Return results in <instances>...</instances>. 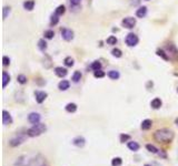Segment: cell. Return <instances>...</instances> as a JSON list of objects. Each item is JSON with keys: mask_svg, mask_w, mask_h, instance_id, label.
I'll return each mask as SVG.
<instances>
[{"mask_svg": "<svg viewBox=\"0 0 178 166\" xmlns=\"http://www.w3.org/2000/svg\"><path fill=\"white\" fill-rule=\"evenodd\" d=\"M175 137V134L172 129H157L154 133V140L158 143H164V144H169L172 143Z\"/></svg>", "mask_w": 178, "mask_h": 166, "instance_id": "obj_1", "label": "cell"}, {"mask_svg": "<svg viewBox=\"0 0 178 166\" xmlns=\"http://www.w3.org/2000/svg\"><path fill=\"white\" fill-rule=\"evenodd\" d=\"M46 131H47V126L44 123H37L33 124L32 127H30L27 131V135L29 137H36V136L41 135Z\"/></svg>", "mask_w": 178, "mask_h": 166, "instance_id": "obj_2", "label": "cell"}, {"mask_svg": "<svg viewBox=\"0 0 178 166\" xmlns=\"http://www.w3.org/2000/svg\"><path fill=\"white\" fill-rule=\"evenodd\" d=\"M139 42V39L138 37L135 34V33H129L126 37V44L128 47H135L137 45V43Z\"/></svg>", "mask_w": 178, "mask_h": 166, "instance_id": "obj_3", "label": "cell"}, {"mask_svg": "<svg viewBox=\"0 0 178 166\" xmlns=\"http://www.w3.org/2000/svg\"><path fill=\"white\" fill-rule=\"evenodd\" d=\"M25 140H26V137L24 135L16 136V137H13V138H11V140L9 141V145H10L11 147H17V146L21 145V144L25 142Z\"/></svg>", "mask_w": 178, "mask_h": 166, "instance_id": "obj_4", "label": "cell"}, {"mask_svg": "<svg viewBox=\"0 0 178 166\" xmlns=\"http://www.w3.org/2000/svg\"><path fill=\"white\" fill-rule=\"evenodd\" d=\"M121 23L126 29H133L134 27L136 25V19L133 18V17H127V18L122 19Z\"/></svg>", "mask_w": 178, "mask_h": 166, "instance_id": "obj_5", "label": "cell"}, {"mask_svg": "<svg viewBox=\"0 0 178 166\" xmlns=\"http://www.w3.org/2000/svg\"><path fill=\"white\" fill-rule=\"evenodd\" d=\"M13 116L10 115V113L6 110L2 111V124L3 125H10V124H13Z\"/></svg>", "mask_w": 178, "mask_h": 166, "instance_id": "obj_6", "label": "cell"}, {"mask_svg": "<svg viewBox=\"0 0 178 166\" xmlns=\"http://www.w3.org/2000/svg\"><path fill=\"white\" fill-rule=\"evenodd\" d=\"M40 120H41V116H40V114L37 113V112H32V113H30L28 115V121L31 124L40 123Z\"/></svg>", "mask_w": 178, "mask_h": 166, "instance_id": "obj_7", "label": "cell"}, {"mask_svg": "<svg viewBox=\"0 0 178 166\" xmlns=\"http://www.w3.org/2000/svg\"><path fill=\"white\" fill-rule=\"evenodd\" d=\"M61 37L64 38L66 41H70L74 39V31L64 28V29H61Z\"/></svg>", "mask_w": 178, "mask_h": 166, "instance_id": "obj_8", "label": "cell"}, {"mask_svg": "<svg viewBox=\"0 0 178 166\" xmlns=\"http://www.w3.org/2000/svg\"><path fill=\"white\" fill-rule=\"evenodd\" d=\"M35 96H36L37 103L41 104L44 100L47 98L48 94H47V92H44V91H36V92H35Z\"/></svg>", "mask_w": 178, "mask_h": 166, "instance_id": "obj_9", "label": "cell"}, {"mask_svg": "<svg viewBox=\"0 0 178 166\" xmlns=\"http://www.w3.org/2000/svg\"><path fill=\"white\" fill-rule=\"evenodd\" d=\"M75 146L77 147H83L85 146V144H86V140H85V137L83 136H76L72 142H71Z\"/></svg>", "mask_w": 178, "mask_h": 166, "instance_id": "obj_10", "label": "cell"}, {"mask_svg": "<svg viewBox=\"0 0 178 166\" xmlns=\"http://www.w3.org/2000/svg\"><path fill=\"white\" fill-rule=\"evenodd\" d=\"M55 74L59 76V78H65L67 73H68V71H67V69L63 68V67H57V68H55Z\"/></svg>", "mask_w": 178, "mask_h": 166, "instance_id": "obj_11", "label": "cell"}, {"mask_svg": "<svg viewBox=\"0 0 178 166\" xmlns=\"http://www.w3.org/2000/svg\"><path fill=\"white\" fill-rule=\"evenodd\" d=\"M161 105H163V101L160 100L159 98H155L150 102V106L153 107V109H155V110H158V109H160L161 107Z\"/></svg>", "mask_w": 178, "mask_h": 166, "instance_id": "obj_12", "label": "cell"}, {"mask_svg": "<svg viewBox=\"0 0 178 166\" xmlns=\"http://www.w3.org/2000/svg\"><path fill=\"white\" fill-rule=\"evenodd\" d=\"M152 125H153V121L149 120V118H147V120H144V121L141 122L140 127H141L143 131H148V129L152 127Z\"/></svg>", "mask_w": 178, "mask_h": 166, "instance_id": "obj_13", "label": "cell"}, {"mask_svg": "<svg viewBox=\"0 0 178 166\" xmlns=\"http://www.w3.org/2000/svg\"><path fill=\"white\" fill-rule=\"evenodd\" d=\"M127 146H128V148H129L130 151H133V152H137V151H139V148H140V145L135 141H129L127 144Z\"/></svg>", "mask_w": 178, "mask_h": 166, "instance_id": "obj_14", "label": "cell"}, {"mask_svg": "<svg viewBox=\"0 0 178 166\" xmlns=\"http://www.w3.org/2000/svg\"><path fill=\"white\" fill-rule=\"evenodd\" d=\"M70 86V83L69 81L67 80H61L59 82V84H58V89L60 90V91H66V90H68Z\"/></svg>", "mask_w": 178, "mask_h": 166, "instance_id": "obj_15", "label": "cell"}, {"mask_svg": "<svg viewBox=\"0 0 178 166\" xmlns=\"http://www.w3.org/2000/svg\"><path fill=\"white\" fill-rule=\"evenodd\" d=\"M146 14H147V7L145 6L140 7L139 9L136 11V16L138 18H144V17H146Z\"/></svg>", "mask_w": 178, "mask_h": 166, "instance_id": "obj_16", "label": "cell"}, {"mask_svg": "<svg viewBox=\"0 0 178 166\" xmlns=\"http://www.w3.org/2000/svg\"><path fill=\"white\" fill-rule=\"evenodd\" d=\"M33 7H35V1L33 0H26L24 2V8L28 11H31L33 9Z\"/></svg>", "mask_w": 178, "mask_h": 166, "instance_id": "obj_17", "label": "cell"}, {"mask_svg": "<svg viewBox=\"0 0 178 166\" xmlns=\"http://www.w3.org/2000/svg\"><path fill=\"white\" fill-rule=\"evenodd\" d=\"M9 82H10V75L7 73L6 71H3L2 72V87L5 89Z\"/></svg>", "mask_w": 178, "mask_h": 166, "instance_id": "obj_18", "label": "cell"}, {"mask_svg": "<svg viewBox=\"0 0 178 166\" xmlns=\"http://www.w3.org/2000/svg\"><path fill=\"white\" fill-rule=\"evenodd\" d=\"M77 107H78V106H77L76 103H68V104L66 105L65 109H66L67 112H69V113H75L77 111Z\"/></svg>", "mask_w": 178, "mask_h": 166, "instance_id": "obj_19", "label": "cell"}, {"mask_svg": "<svg viewBox=\"0 0 178 166\" xmlns=\"http://www.w3.org/2000/svg\"><path fill=\"white\" fill-rule=\"evenodd\" d=\"M108 76L111 80H118L119 76H120V74H119L118 71H116V70H111V71L108 72Z\"/></svg>", "mask_w": 178, "mask_h": 166, "instance_id": "obj_20", "label": "cell"}, {"mask_svg": "<svg viewBox=\"0 0 178 166\" xmlns=\"http://www.w3.org/2000/svg\"><path fill=\"white\" fill-rule=\"evenodd\" d=\"M81 72L80 71H76L75 73L72 74V78H71V80H72V82H75V83H78L79 81L81 80Z\"/></svg>", "mask_w": 178, "mask_h": 166, "instance_id": "obj_21", "label": "cell"}, {"mask_svg": "<svg viewBox=\"0 0 178 166\" xmlns=\"http://www.w3.org/2000/svg\"><path fill=\"white\" fill-rule=\"evenodd\" d=\"M146 148H147V151H149L150 153H153V154H158L159 152V149L155 145H153V144H147L146 145Z\"/></svg>", "mask_w": 178, "mask_h": 166, "instance_id": "obj_22", "label": "cell"}, {"mask_svg": "<svg viewBox=\"0 0 178 166\" xmlns=\"http://www.w3.org/2000/svg\"><path fill=\"white\" fill-rule=\"evenodd\" d=\"M122 165V158L121 157H114L111 160V166H121Z\"/></svg>", "mask_w": 178, "mask_h": 166, "instance_id": "obj_23", "label": "cell"}, {"mask_svg": "<svg viewBox=\"0 0 178 166\" xmlns=\"http://www.w3.org/2000/svg\"><path fill=\"white\" fill-rule=\"evenodd\" d=\"M59 22V16L57 13H54L50 18V25H56Z\"/></svg>", "mask_w": 178, "mask_h": 166, "instance_id": "obj_24", "label": "cell"}, {"mask_svg": "<svg viewBox=\"0 0 178 166\" xmlns=\"http://www.w3.org/2000/svg\"><path fill=\"white\" fill-rule=\"evenodd\" d=\"M65 11H66V7L64 5H60V6L57 7V9H56V11L55 13H57L58 16H61V14H64Z\"/></svg>", "mask_w": 178, "mask_h": 166, "instance_id": "obj_25", "label": "cell"}, {"mask_svg": "<svg viewBox=\"0 0 178 166\" xmlns=\"http://www.w3.org/2000/svg\"><path fill=\"white\" fill-rule=\"evenodd\" d=\"M38 48L41 50V51H44V50L47 49V42L44 41V39H40L38 41Z\"/></svg>", "mask_w": 178, "mask_h": 166, "instance_id": "obj_26", "label": "cell"}, {"mask_svg": "<svg viewBox=\"0 0 178 166\" xmlns=\"http://www.w3.org/2000/svg\"><path fill=\"white\" fill-rule=\"evenodd\" d=\"M91 69H92L94 71H98V70H102V63H100L99 61L92 62V64H91Z\"/></svg>", "mask_w": 178, "mask_h": 166, "instance_id": "obj_27", "label": "cell"}, {"mask_svg": "<svg viewBox=\"0 0 178 166\" xmlns=\"http://www.w3.org/2000/svg\"><path fill=\"white\" fill-rule=\"evenodd\" d=\"M17 80H18V82H19L20 84H26L27 83V76L24 75V74H19L17 76Z\"/></svg>", "mask_w": 178, "mask_h": 166, "instance_id": "obj_28", "label": "cell"}, {"mask_svg": "<svg viewBox=\"0 0 178 166\" xmlns=\"http://www.w3.org/2000/svg\"><path fill=\"white\" fill-rule=\"evenodd\" d=\"M157 55H159V56H161L164 60H169V56L166 54V52L164 51V50H157Z\"/></svg>", "mask_w": 178, "mask_h": 166, "instance_id": "obj_29", "label": "cell"}, {"mask_svg": "<svg viewBox=\"0 0 178 166\" xmlns=\"http://www.w3.org/2000/svg\"><path fill=\"white\" fill-rule=\"evenodd\" d=\"M111 54L114 55L115 58H120L121 55H122V52H121L120 49H113V51H111Z\"/></svg>", "mask_w": 178, "mask_h": 166, "instance_id": "obj_30", "label": "cell"}, {"mask_svg": "<svg viewBox=\"0 0 178 166\" xmlns=\"http://www.w3.org/2000/svg\"><path fill=\"white\" fill-rule=\"evenodd\" d=\"M64 62H65V64H66L67 67H72V65H74V63H75V62H74V59H72V58H70V56H67V58L65 59Z\"/></svg>", "mask_w": 178, "mask_h": 166, "instance_id": "obj_31", "label": "cell"}, {"mask_svg": "<svg viewBox=\"0 0 178 166\" xmlns=\"http://www.w3.org/2000/svg\"><path fill=\"white\" fill-rule=\"evenodd\" d=\"M94 75H95V78L102 79V78H104L106 75V73L104 71H102V70H98V71H94Z\"/></svg>", "mask_w": 178, "mask_h": 166, "instance_id": "obj_32", "label": "cell"}, {"mask_svg": "<svg viewBox=\"0 0 178 166\" xmlns=\"http://www.w3.org/2000/svg\"><path fill=\"white\" fill-rule=\"evenodd\" d=\"M117 41H118V40H117V38L115 37V36H110V37L107 39V43H108V44H110V45H114V44H116V43H117Z\"/></svg>", "mask_w": 178, "mask_h": 166, "instance_id": "obj_33", "label": "cell"}, {"mask_svg": "<svg viewBox=\"0 0 178 166\" xmlns=\"http://www.w3.org/2000/svg\"><path fill=\"white\" fill-rule=\"evenodd\" d=\"M130 135H128V134H120V137H119V140H120L121 143H125V142H128L130 141Z\"/></svg>", "mask_w": 178, "mask_h": 166, "instance_id": "obj_34", "label": "cell"}, {"mask_svg": "<svg viewBox=\"0 0 178 166\" xmlns=\"http://www.w3.org/2000/svg\"><path fill=\"white\" fill-rule=\"evenodd\" d=\"M55 36V32L52 30H46L44 31V38L46 39H52Z\"/></svg>", "mask_w": 178, "mask_h": 166, "instance_id": "obj_35", "label": "cell"}, {"mask_svg": "<svg viewBox=\"0 0 178 166\" xmlns=\"http://www.w3.org/2000/svg\"><path fill=\"white\" fill-rule=\"evenodd\" d=\"M9 13H10V8H9V7H5V8H3V14H2L3 19H6Z\"/></svg>", "mask_w": 178, "mask_h": 166, "instance_id": "obj_36", "label": "cell"}, {"mask_svg": "<svg viewBox=\"0 0 178 166\" xmlns=\"http://www.w3.org/2000/svg\"><path fill=\"white\" fill-rule=\"evenodd\" d=\"M2 63H3V65H5V67L9 65V64H10V59H9L8 56H6V55H5V56L2 58Z\"/></svg>", "mask_w": 178, "mask_h": 166, "instance_id": "obj_37", "label": "cell"}, {"mask_svg": "<svg viewBox=\"0 0 178 166\" xmlns=\"http://www.w3.org/2000/svg\"><path fill=\"white\" fill-rule=\"evenodd\" d=\"M81 0H70V5L71 6H78L80 3Z\"/></svg>", "mask_w": 178, "mask_h": 166, "instance_id": "obj_38", "label": "cell"}, {"mask_svg": "<svg viewBox=\"0 0 178 166\" xmlns=\"http://www.w3.org/2000/svg\"><path fill=\"white\" fill-rule=\"evenodd\" d=\"M158 155H159V156H161V157H164V158H166V154L164 153V152H161V151H160V152H158Z\"/></svg>", "mask_w": 178, "mask_h": 166, "instance_id": "obj_39", "label": "cell"}, {"mask_svg": "<svg viewBox=\"0 0 178 166\" xmlns=\"http://www.w3.org/2000/svg\"><path fill=\"white\" fill-rule=\"evenodd\" d=\"M175 123H176V125L178 126V117L176 118V120H175Z\"/></svg>", "mask_w": 178, "mask_h": 166, "instance_id": "obj_40", "label": "cell"}, {"mask_svg": "<svg viewBox=\"0 0 178 166\" xmlns=\"http://www.w3.org/2000/svg\"><path fill=\"white\" fill-rule=\"evenodd\" d=\"M40 166H47V165H44V164H42V165H40Z\"/></svg>", "mask_w": 178, "mask_h": 166, "instance_id": "obj_41", "label": "cell"}, {"mask_svg": "<svg viewBox=\"0 0 178 166\" xmlns=\"http://www.w3.org/2000/svg\"><path fill=\"white\" fill-rule=\"evenodd\" d=\"M145 166H150V165H148V164H146V165H145Z\"/></svg>", "mask_w": 178, "mask_h": 166, "instance_id": "obj_42", "label": "cell"}, {"mask_svg": "<svg viewBox=\"0 0 178 166\" xmlns=\"http://www.w3.org/2000/svg\"><path fill=\"white\" fill-rule=\"evenodd\" d=\"M177 92H178V87H177Z\"/></svg>", "mask_w": 178, "mask_h": 166, "instance_id": "obj_43", "label": "cell"}]
</instances>
